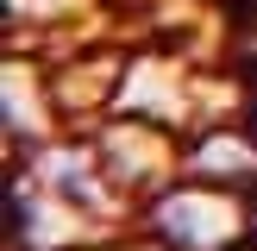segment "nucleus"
Wrapping results in <instances>:
<instances>
[{
  "mask_svg": "<svg viewBox=\"0 0 257 251\" xmlns=\"http://www.w3.org/2000/svg\"><path fill=\"white\" fill-rule=\"evenodd\" d=\"M245 188H176L151 207V226L170 238V251H226L251 232Z\"/></svg>",
  "mask_w": 257,
  "mask_h": 251,
  "instance_id": "1",
  "label": "nucleus"
}]
</instances>
